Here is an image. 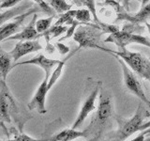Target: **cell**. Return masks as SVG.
Wrapping results in <instances>:
<instances>
[{
	"label": "cell",
	"instance_id": "cell-18",
	"mask_svg": "<svg viewBox=\"0 0 150 141\" xmlns=\"http://www.w3.org/2000/svg\"><path fill=\"white\" fill-rule=\"evenodd\" d=\"M126 19L134 24L146 22L148 19H150V3H147L144 7L141 8V11L138 13H136L135 15L129 16V18H126Z\"/></svg>",
	"mask_w": 150,
	"mask_h": 141
},
{
	"label": "cell",
	"instance_id": "cell-33",
	"mask_svg": "<svg viewBox=\"0 0 150 141\" xmlns=\"http://www.w3.org/2000/svg\"><path fill=\"white\" fill-rule=\"evenodd\" d=\"M138 1H140V2H142V0H138Z\"/></svg>",
	"mask_w": 150,
	"mask_h": 141
},
{
	"label": "cell",
	"instance_id": "cell-15",
	"mask_svg": "<svg viewBox=\"0 0 150 141\" xmlns=\"http://www.w3.org/2000/svg\"><path fill=\"white\" fill-rule=\"evenodd\" d=\"M79 137H87L86 132L77 131L76 129H64L56 135H53L51 140L54 141H71Z\"/></svg>",
	"mask_w": 150,
	"mask_h": 141
},
{
	"label": "cell",
	"instance_id": "cell-21",
	"mask_svg": "<svg viewBox=\"0 0 150 141\" xmlns=\"http://www.w3.org/2000/svg\"><path fill=\"white\" fill-rule=\"evenodd\" d=\"M54 16H49L48 18H43V19H39L36 22V28L37 31L41 34V33L45 32L51 27L52 22H53Z\"/></svg>",
	"mask_w": 150,
	"mask_h": 141
},
{
	"label": "cell",
	"instance_id": "cell-29",
	"mask_svg": "<svg viewBox=\"0 0 150 141\" xmlns=\"http://www.w3.org/2000/svg\"><path fill=\"white\" fill-rule=\"evenodd\" d=\"M73 2V4L76 5L77 7H82L83 6V0H71Z\"/></svg>",
	"mask_w": 150,
	"mask_h": 141
},
{
	"label": "cell",
	"instance_id": "cell-1",
	"mask_svg": "<svg viewBox=\"0 0 150 141\" xmlns=\"http://www.w3.org/2000/svg\"><path fill=\"white\" fill-rule=\"evenodd\" d=\"M100 96L97 113L91 120L90 124L84 130L87 138L90 137L93 140L100 139L114 114V105L109 91L105 88H100Z\"/></svg>",
	"mask_w": 150,
	"mask_h": 141
},
{
	"label": "cell",
	"instance_id": "cell-28",
	"mask_svg": "<svg viewBox=\"0 0 150 141\" xmlns=\"http://www.w3.org/2000/svg\"><path fill=\"white\" fill-rule=\"evenodd\" d=\"M147 128H150V120L141 125L140 128H139V131H143V130H145V129H147Z\"/></svg>",
	"mask_w": 150,
	"mask_h": 141
},
{
	"label": "cell",
	"instance_id": "cell-7",
	"mask_svg": "<svg viewBox=\"0 0 150 141\" xmlns=\"http://www.w3.org/2000/svg\"><path fill=\"white\" fill-rule=\"evenodd\" d=\"M98 31L94 30L90 27H83L80 26L78 30H76L73 34V40L78 42L79 48H97L104 51L105 48L98 46L97 44L98 39H100L101 34H98Z\"/></svg>",
	"mask_w": 150,
	"mask_h": 141
},
{
	"label": "cell",
	"instance_id": "cell-20",
	"mask_svg": "<svg viewBox=\"0 0 150 141\" xmlns=\"http://www.w3.org/2000/svg\"><path fill=\"white\" fill-rule=\"evenodd\" d=\"M49 5L53 8L55 12L64 13L71 9V5L68 4L66 0H49Z\"/></svg>",
	"mask_w": 150,
	"mask_h": 141
},
{
	"label": "cell",
	"instance_id": "cell-12",
	"mask_svg": "<svg viewBox=\"0 0 150 141\" xmlns=\"http://www.w3.org/2000/svg\"><path fill=\"white\" fill-rule=\"evenodd\" d=\"M60 61L61 60L50 59L48 58H46V56L43 54H40V55L36 56L35 58H31L29 60L23 61V62L14 63L12 65V69L17 67V66H19V65H28V64L36 65V66H39V67H40L42 70H44V72H45V77L50 78L52 70H53L54 67H56Z\"/></svg>",
	"mask_w": 150,
	"mask_h": 141
},
{
	"label": "cell",
	"instance_id": "cell-24",
	"mask_svg": "<svg viewBox=\"0 0 150 141\" xmlns=\"http://www.w3.org/2000/svg\"><path fill=\"white\" fill-rule=\"evenodd\" d=\"M83 6L86 7L87 9H89V11L91 12V15L94 19V21L98 24H100V21L98 20V18L97 16L95 0H83Z\"/></svg>",
	"mask_w": 150,
	"mask_h": 141
},
{
	"label": "cell",
	"instance_id": "cell-6",
	"mask_svg": "<svg viewBox=\"0 0 150 141\" xmlns=\"http://www.w3.org/2000/svg\"><path fill=\"white\" fill-rule=\"evenodd\" d=\"M38 11H41V9H40L39 6L32 7L30 9H28L25 12L21 13V14H19V15H17L16 17H14L12 22H9L7 24L4 23L3 25L0 26V42L6 41L8 38L18 33L19 29H20L23 22H25V18Z\"/></svg>",
	"mask_w": 150,
	"mask_h": 141
},
{
	"label": "cell",
	"instance_id": "cell-27",
	"mask_svg": "<svg viewBox=\"0 0 150 141\" xmlns=\"http://www.w3.org/2000/svg\"><path fill=\"white\" fill-rule=\"evenodd\" d=\"M55 45L57 46V48H58V50H59V52H60V54H62V55H65V54H67L68 52L69 51V47H67V46H66V45L62 44V43H61L60 41L56 42V43H55Z\"/></svg>",
	"mask_w": 150,
	"mask_h": 141
},
{
	"label": "cell",
	"instance_id": "cell-11",
	"mask_svg": "<svg viewBox=\"0 0 150 141\" xmlns=\"http://www.w3.org/2000/svg\"><path fill=\"white\" fill-rule=\"evenodd\" d=\"M42 48H43V47L41 46V44L40 43V41L38 40L20 41L18 43L15 44L14 48L11 51L13 62L15 63L22 58V56L34 53V52H37V51H40Z\"/></svg>",
	"mask_w": 150,
	"mask_h": 141
},
{
	"label": "cell",
	"instance_id": "cell-19",
	"mask_svg": "<svg viewBox=\"0 0 150 141\" xmlns=\"http://www.w3.org/2000/svg\"><path fill=\"white\" fill-rule=\"evenodd\" d=\"M68 30V26H54L50 27L48 30H46L45 32L41 33L40 34V36H45L46 38V41L47 42L49 43V41L51 39H53L54 37H58L60 36L61 34H63V33L67 32Z\"/></svg>",
	"mask_w": 150,
	"mask_h": 141
},
{
	"label": "cell",
	"instance_id": "cell-5",
	"mask_svg": "<svg viewBox=\"0 0 150 141\" xmlns=\"http://www.w3.org/2000/svg\"><path fill=\"white\" fill-rule=\"evenodd\" d=\"M104 42L114 43L121 49L126 48V46L130 43L142 44L150 48V40H148L146 37L133 34L129 31H120L119 29H117L115 32H112L110 36L104 40Z\"/></svg>",
	"mask_w": 150,
	"mask_h": 141
},
{
	"label": "cell",
	"instance_id": "cell-2",
	"mask_svg": "<svg viewBox=\"0 0 150 141\" xmlns=\"http://www.w3.org/2000/svg\"><path fill=\"white\" fill-rule=\"evenodd\" d=\"M149 112L143 107L142 103H140L137 111L135 112L132 118L130 119H123L121 117H115V120L118 124V129L115 133L111 135L114 140H125L127 137H129L134 133L139 131L140 126L144 123L145 118L149 117Z\"/></svg>",
	"mask_w": 150,
	"mask_h": 141
},
{
	"label": "cell",
	"instance_id": "cell-17",
	"mask_svg": "<svg viewBox=\"0 0 150 141\" xmlns=\"http://www.w3.org/2000/svg\"><path fill=\"white\" fill-rule=\"evenodd\" d=\"M79 49H80V48L78 47V49H76V50H75V51L73 52V53H71L70 55H69L64 60H61L60 62L57 64V66L55 67L54 72L51 74V76H50V78H49V81H48V88H49V89H51V88L54 86V83H55L56 81H57L58 78L60 77L61 73H62V70H63V67H64V65H65V63H66V61H67L69 58H71V56H72L75 53H76V52H77Z\"/></svg>",
	"mask_w": 150,
	"mask_h": 141
},
{
	"label": "cell",
	"instance_id": "cell-22",
	"mask_svg": "<svg viewBox=\"0 0 150 141\" xmlns=\"http://www.w3.org/2000/svg\"><path fill=\"white\" fill-rule=\"evenodd\" d=\"M75 20L81 23H87L92 20L91 18V12L89 9H76L75 13Z\"/></svg>",
	"mask_w": 150,
	"mask_h": 141
},
{
	"label": "cell",
	"instance_id": "cell-25",
	"mask_svg": "<svg viewBox=\"0 0 150 141\" xmlns=\"http://www.w3.org/2000/svg\"><path fill=\"white\" fill-rule=\"evenodd\" d=\"M21 1L22 0H2L1 5H0V9L13 8L14 6H16L17 4L20 3Z\"/></svg>",
	"mask_w": 150,
	"mask_h": 141
},
{
	"label": "cell",
	"instance_id": "cell-10",
	"mask_svg": "<svg viewBox=\"0 0 150 141\" xmlns=\"http://www.w3.org/2000/svg\"><path fill=\"white\" fill-rule=\"evenodd\" d=\"M48 81L49 78L45 77L42 83L38 88L35 95L33 96L32 100L27 105V107L29 110H36L40 115H43L47 113L46 107H45V102H46V96L47 93L50 90L48 88Z\"/></svg>",
	"mask_w": 150,
	"mask_h": 141
},
{
	"label": "cell",
	"instance_id": "cell-26",
	"mask_svg": "<svg viewBox=\"0 0 150 141\" xmlns=\"http://www.w3.org/2000/svg\"><path fill=\"white\" fill-rule=\"evenodd\" d=\"M14 140H25V141H35L36 139L30 137L25 134L21 135H14Z\"/></svg>",
	"mask_w": 150,
	"mask_h": 141
},
{
	"label": "cell",
	"instance_id": "cell-4",
	"mask_svg": "<svg viewBox=\"0 0 150 141\" xmlns=\"http://www.w3.org/2000/svg\"><path fill=\"white\" fill-rule=\"evenodd\" d=\"M112 56L117 59V61H118L121 66L122 72H123L124 84L127 89H128L130 93H132L135 96H137L141 101L144 102V103L150 105V101L147 99L146 95H145L142 85H141L139 79L133 73V70H131L129 66L126 64L125 61L121 58H119L118 56H116V55H112Z\"/></svg>",
	"mask_w": 150,
	"mask_h": 141
},
{
	"label": "cell",
	"instance_id": "cell-16",
	"mask_svg": "<svg viewBox=\"0 0 150 141\" xmlns=\"http://www.w3.org/2000/svg\"><path fill=\"white\" fill-rule=\"evenodd\" d=\"M12 56L11 52H5L3 50L0 51V77H1L4 81H6L8 74L12 70Z\"/></svg>",
	"mask_w": 150,
	"mask_h": 141
},
{
	"label": "cell",
	"instance_id": "cell-30",
	"mask_svg": "<svg viewBox=\"0 0 150 141\" xmlns=\"http://www.w3.org/2000/svg\"><path fill=\"white\" fill-rule=\"evenodd\" d=\"M149 2H150V0H142V7H144V5H146Z\"/></svg>",
	"mask_w": 150,
	"mask_h": 141
},
{
	"label": "cell",
	"instance_id": "cell-3",
	"mask_svg": "<svg viewBox=\"0 0 150 141\" xmlns=\"http://www.w3.org/2000/svg\"><path fill=\"white\" fill-rule=\"evenodd\" d=\"M104 52L118 56L137 75L150 81V60L139 52H131L126 48H122L118 52L104 49Z\"/></svg>",
	"mask_w": 150,
	"mask_h": 141
},
{
	"label": "cell",
	"instance_id": "cell-13",
	"mask_svg": "<svg viewBox=\"0 0 150 141\" xmlns=\"http://www.w3.org/2000/svg\"><path fill=\"white\" fill-rule=\"evenodd\" d=\"M36 22H37V14L34 13L32 21L23 28L20 32L16 33L13 36L8 38L6 41H12V40H19V41H30V40H37L40 38V33L37 31L36 28Z\"/></svg>",
	"mask_w": 150,
	"mask_h": 141
},
{
	"label": "cell",
	"instance_id": "cell-23",
	"mask_svg": "<svg viewBox=\"0 0 150 141\" xmlns=\"http://www.w3.org/2000/svg\"><path fill=\"white\" fill-rule=\"evenodd\" d=\"M32 1H34L38 6L40 7V9H41L42 12L48 14L49 16H54L55 17V11L50 6L49 4H47V2H45L44 0H32Z\"/></svg>",
	"mask_w": 150,
	"mask_h": 141
},
{
	"label": "cell",
	"instance_id": "cell-34",
	"mask_svg": "<svg viewBox=\"0 0 150 141\" xmlns=\"http://www.w3.org/2000/svg\"><path fill=\"white\" fill-rule=\"evenodd\" d=\"M149 115H150V113H149Z\"/></svg>",
	"mask_w": 150,
	"mask_h": 141
},
{
	"label": "cell",
	"instance_id": "cell-9",
	"mask_svg": "<svg viewBox=\"0 0 150 141\" xmlns=\"http://www.w3.org/2000/svg\"><path fill=\"white\" fill-rule=\"evenodd\" d=\"M15 107V103L9 94L6 81L0 78V120L11 122V112Z\"/></svg>",
	"mask_w": 150,
	"mask_h": 141
},
{
	"label": "cell",
	"instance_id": "cell-31",
	"mask_svg": "<svg viewBox=\"0 0 150 141\" xmlns=\"http://www.w3.org/2000/svg\"><path fill=\"white\" fill-rule=\"evenodd\" d=\"M145 23V25H146V26H147V28H148V31H149V33H150V25L147 23V22H144Z\"/></svg>",
	"mask_w": 150,
	"mask_h": 141
},
{
	"label": "cell",
	"instance_id": "cell-8",
	"mask_svg": "<svg viewBox=\"0 0 150 141\" xmlns=\"http://www.w3.org/2000/svg\"><path fill=\"white\" fill-rule=\"evenodd\" d=\"M100 85H96V87L94 88L89 93V95L86 98V100L83 103L82 107H81V110H80L79 114L77 116V119L75 120L74 123L72 125V128L73 129H77L81 126L83 121L86 120V119L87 118V116L89 115V113L92 112L93 110H95L96 105H95V103L97 100V97L100 93Z\"/></svg>",
	"mask_w": 150,
	"mask_h": 141
},
{
	"label": "cell",
	"instance_id": "cell-32",
	"mask_svg": "<svg viewBox=\"0 0 150 141\" xmlns=\"http://www.w3.org/2000/svg\"><path fill=\"white\" fill-rule=\"evenodd\" d=\"M1 2H2V0H0V5H1Z\"/></svg>",
	"mask_w": 150,
	"mask_h": 141
},
{
	"label": "cell",
	"instance_id": "cell-14",
	"mask_svg": "<svg viewBox=\"0 0 150 141\" xmlns=\"http://www.w3.org/2000/svg\"><path fill=\"white\" fill-rule=\"evenodd\" d=\"M32 7H33V4L31 2L25 1L22 5H20V6L8 9V11L4 12H1L0 13V26H1L5 22H7L8 20H11V19L19 15V14L25 12L28 9H30Z\"/></svg>",
	"mask_w": 150,
	"mask_h": 141
}]
</instances>
